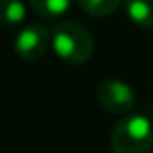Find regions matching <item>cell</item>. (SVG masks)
<instances>
[{"instance_id":"5b68a950","label":"cell","mask_w":153,"mask_h":153,"mask_svg":"<svg viewBox=\"0 0 153 153\" xmlns=\"http://www.w3.org/2000/svg\"><path fill=\"white\" fill-rule=\"evenodd\" d=\"M126 14L136 25L153 27V0H126Z\"/></svg>"},{"instance_id":"3957f363","label":"cell","mask_w":153,"mask_h":153,"mask_svg":"<svg viewBox=\"0 0 153 153\" xmlns=\"http://www.w3.org/2000/svg\"><path fill=\"white\" fill-rule=\"evenodd\" d=\"M97 101L107 112L128 114L136 107V93L126 82L105 79L97 87Z\"/></svg>"},{"instance_id":"6da1fadb","label":"cell","mask_w":153,"mask_h":153,"mask_svg":"<svg viewBox=\"0 0 153 153\" xmlns=\"http://www.w3.org/2000/svg\"><path fill=\"white\" fill-rule=\"evenodd\" d=\"M51 47L62 62L79 66L91 58L95 49L91 31L79 22H62L52 29Z\"/></svg>"},{"instance_id":"52a82bcc","label":"cell","mask_w":153,"mask_h":153,"mask_svg":"<svg viewBox=\"0 0 153 153\" xmlns=\"http://www.w3.org/2000/svg\"><path fill=\"white\" fill-rule=\"evenodd\" d=\"M31 4L35 12H37L41 18L47 19H56L60 16H64L70 8L72 0H27Z\"/></svg>"},{"instance_id":"277c9868","label":"cell","mask_w":153,"mask_h":153,"mask_svg":"<svg viewBox=\"0 0 153 153\" xmlns=\"http://www.w3.org/2000/svg\"><path fill=\"white\" fill-rule=\"evenodd\" d=\"M52 33H49L45 25L41 23H31V25L23 27L14 39V52L22 60L33 62L39 60L51 47Z\"/></svg>"},{"instance_id":"ba28073f","label":"cell","mask_w":153,"mask_h":153,"mask_svg":"<svg viewBox=\"0 0 153 153\" xmlns=\"http://www.w3.org/2000/svg\"><path fill=\"white\" fill-rule=\"evenodd\" d=\"M85 14L95 18H105L116 12V8L122 4V0H76Z\"/></svg>"},{"instance_id":"7a4b0ae2","label":"cell","mask_w":153,"mask_h":153,"mask_svg":"<svg viewBox=\"0 0 153 153\" xmlns=\"http://www.w3.org/2000/svg\"><path fill=\"white\" fill-rule=\"evenodd\" d=\"M112 153H151L153 124L142 114H130L111 132Z\"/></svg>"},{"instance_id":"8992f818","label":"cell","mask_w":153,"mask_h":153,"mask_svg":"<svg viewBox=\"0 0 153 153\" xmlns=\"http://www.w3.org/2000/svg\"><path fill=\"white\" fill-rule=\"evenodd\" d=\"M27 10L22 0H0V23L2 25H19L25 19Z\"/></svg>"}]
</instances>
